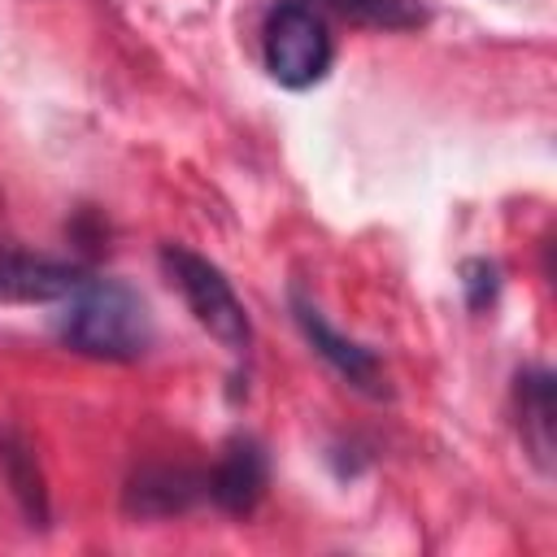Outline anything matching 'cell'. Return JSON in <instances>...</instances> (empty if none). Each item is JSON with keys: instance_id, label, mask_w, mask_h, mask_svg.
I'll return each instance as SVG.
<instances>
[{"instance_id": "ba28073f", "label": "cell", "mask_w": 557, "mask_h": 557, "mask_svg": "<svg viewBox=\"0 0 557 557\" xmlns=\"http://www.w3.org/2000/svg\"><path fill=\"white\" fill-rule=\"evenodd\" d=\"M0 466H4V479H9L22 513L30 518V527H48V487H44L39 461H35L30 444L9 426L0 431Z\"/></svg>"}, {"instance_id": "30bf717a", "label": "cell", "mask_w": 557, "mask_h": 557, "mask_svg": "<svg viewBox=\"0 0 557 557\" xmlns=\"http://www.w3.org/2000/svg\"><path fill=\"white\" fill-rule=\"evenodd\" d=\"M326 9H335L348 22L361 26H383V30H405L422 22V9H413L409 0H322Z\"/></svg>"}, {"instance_id": "3957f363", "label": "cell", "mask_w": 557, "mask_h": 557, "mask_svg": "<svg viewBox=\"0 0 557 557\" xmlns=\"http://www.w3.org/2000/svg\"><path fill=\"white\" fill-rule=\"evenodd\" d=\"M261 52H265L270 78L278 87H292V91L322 83V74L335 61L326 17L309 0H278L270 9L265 30H261Z\"/></svg>"}, {"instance_id": "8fae6325", "label": "cell", "mask_w": 557, "mask_h": 557, "mask_svg": "<svg viewBox=\"0 0 557 557\" xmlns=\"http://www.w3.org/2000/svg\"><path fill=\"white\" fill-rule=\"evenodd\" d=\"M461 287H466V305H470V309H487V305L496 300V292H500V270H496V261H487V257L466 261V265H461Z\"/></svg>"}, {"instance_id": "9c48e42d", "label": "cell", "mask_w": 557, "mask_h": 557, "mask_svg": "<svg viewBox=\"0 0 557 557\" xmlns=\"http://www.w3.org/2000/svg\"><path fill=\"white\" fill-rule=\"evenodd\" d=\"M518 409H522V440L531 444V457L548 470V457H553V374L544 366H531L518 374Z\"/></svg>"}, {"instance_id": "5b68a950", "label": "cell", "mask_w": 557, "mask_h": 557, "mask_svg": "<svg viewBox=\"0 0 557 557\" xmlns=\"http://www.w3.org/2000/svg\"><path fill=\"white\" fill-rule=\"evenodd\" d=\"M265 479H270V466H265V448L252 440V435H231L218 466L205 474V496L222 509V513H252L265 496Z\"/></svg>"}, {"instance_id": "52a82bcc", "label": "cell", "mask_w": 557, "mask_h": 557, "mask_svg": "<svg viewBox=\"0 0 557 557\" xmlns=\"http://www.w3.org/2000/svg\"><path fill=\"white\" fill-rule=\"evenodd\" d=\"M87 274L70 261L30 257V252H0V300H61Z\"/></svg>"}, {"instance_id": "7a4b0ae2", "label": "cell", "mask_w": 557, "mask_h": 557, "mask_svg": "<svg viewBox=\"0 0 557 557\" xmlns=\"http://www.w3.org/2000/svg\"><path fill=\"white\" fill-rule=\"evenodd\" d=\"M161 270L170 274V283L178 287V296L187 300L191 318L235 357L248 352L252 344V322H248V309L244 300L235 296L231 278L200 252L183 248V244H165L161 248Z\"/></svg>"}, {"instance_id": "6da1fadb", "label": "cell", "mask_w": 557, "mask_h": 557, "mask_svg": "<svg viewBox=\"0 0 557 557\" xmlns=\"http://www.w3.org/2000/svg\"><path fill=\"white\" fill-rule=\"evenodd\" d=\"M57 339L96 361H139L152 348V313L144 296L117 278H83L61 296Z\"/></svg>"}, {"instance_id": "8992f818", "label": "cell", "mask_w": 557, "mask_h": 557, "mask_svg": "<svg viewBox=\"0 0 557 557\" xmlns=\"http://www.w3.org/2000/svg\"><path fill=\"white\" fill-rule=\"evenodd\" d=\"M200 496H205V474L187 466H144L139 474H131L122 492V509L131 518H174L187 513Z\"/></svg>"}, {"instance_id": "277c9868", "label": "cell", "mask_w": 557, "mask_h": 557, "mask_svg": "<svg viewBox=\"0 0 557 557\" xmlns=\"http://www.w3.org/2000/svg\"><path fill=\"white\" fill-rule=\"evenodd\" d=\"M292 318H296L300 335L309 339V348H313L335 374H344L352 387H361V392H370V396H383V392H387V387H383V366H379V357H374L366 344L339 335V331L322 318V309H318L300 287H292Z\"/></svg>"}]
</instances>
